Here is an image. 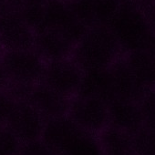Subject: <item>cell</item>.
<instances>
[{"label":"cell","mask_w":155,"mask_h":155,"mask_svg":"<svg viewBox=\"0 0 155 155\" xmlns=\"http://www.w3.org/2000/svg\"><path fill=\"white\" fill-rule=\"evenodd\" d=\"M46 119L67 115L70 99H68L42 83L28 89L25 98Z\"/></svg>","instance_id":"9"},{"label":"cell","mask_w":155,"mask_h":155,"mask_svg":"<svg viewBox=\"0 0 155 155\" xmlns=\"http://www.w3.org/2000/svg\"><path fill=\"white\" fill-rule=\"evenodd\" d=\"M121 51L126 53L145 50L151 35L147 21L136 8L120 4L107 25Z\"/></svg>","instance_id":"2"},{"label":"cell","mask_w":155,"mask_h":155,"mask_svg":"<svg viewBox=\"0 0 155 155\" xmlns=\"http://www.w3.org/2000/svg\"><path fill=\"white\" fill-rule=\"evenodd\" d=\"M110 88L114 98L138 102L148 91L137 81L124 58H120L109 68Z\"/></svg>","instance_id":"8"},{"label":"cell","mask_w":155,"mask_h":155,"mask_svg":"<svg viewBox=\"0 0 155 155\" xmlns=\"http://www.w3.org/2000/svg\"><path fill=\"white\" fill-rule=\"evenodd\" d=\"M109 125L130 135L143 128L142 116L138 102L113 98L108 102Z\"/></svg>","instance_id":"10"},{"label":"cell","mask_w":155,"mask_h":155,"mask_svg":"<svg viewBox=\"0 0 155 155\" xmlns=\"http://www.w3.org/2000/svg\"><path fill=\"white\" fill-rule=\"evenodd\" d=\"M54 1H58V2H61V3H65V4H71L75 1V0H54Z\"/></svg>","instance_id":"23"},{"label":"cell","mask_w":155,"mask_h":155,"mask_svg":"<svg viewBox=\"0 0 155 155\" xmlns=\"http://www.w3.org/2000/svg\"><path fill=\"white\" fill-rule=\"evenodd\" d=\"M47 61L35 49L4 50L0 67L11 85L31 88L41 83Z\"/></svg>","instance_id":"3"},{"label":"cell","mask_w":155,"mask_h":155,"mask_svg":"<svg viewBox=\"0 0 155 155\" xmlns=\"http://www.w3.org/2000/svg\"><path fill=\"white\" fill-rule=\"evenodd\" d=\"M135 155H155V130L141 128L131 135Z\"/></svg>","instance_id":"17"},{"label":"cell","mask_w":155,"mask_h":155,"mask_svg":"<svg viewBox=\"0 0 155 155\" xmlns=\"http://www.w3.org/2000/svg\"><path fill=\"white\" fill-rule=\"evenodd\" d=\"M3 51H4V49H3V48L1 46V43H0V56H1V54L3 53Z\"/></svg>","instance_id":"24"},{"label":"cell","mask_w":155,"mask_h":155,"mask_svg":"<svg viewBox=\"0 0 155 155\" xmlns=\"http://www.w3.org/2000/svg\"><path fill=\"white\" fill-rule=\"evenodd\" d=\"M58 155H103L98 136L80 129L57 151Z\"/></svg>","instance_id":"16"},{"label":"cell","mask_w":155,"mask_h":155,"mask_svg":"<svg viewBox=\"0 0 155 155\" xmlns=\"http://www.w3.org/2000/svg\"><path fill=\"white\" fill-rule=\"evenodd\" d=\"M46 119L26 100H18L7 126L22 144L40 140Z\"/></svg>","instance_id":"7"},{"label":"cell","mask_w":155,"mask_h":155,"mask_svg":"<svg viewBox=\"0 0 155 155\" xmlns=\"http://www.w3.org/2000/svg\"><path fill=\"white\" fill-rule=\"evenodd\" d=\"M78 95L98 97L107 102L113 99L109 68L83 71L82 81Z\"/></svg>","instance_id":"13"},{"label":"cell","mask_w":155,"mask_h":155,"mask_svg":"<svg viewBox=\"0 0 155 155\" xmlns=\"http://www.w3.org/2000/svg\"><path fill=\"white\" fill-rule=\"evenodd\" d=\"M121 49L107 26L93 25L76 41L71 58L83 70L108 69L120 58Z\"/></svg>","instance_id":"1"},{"label":"cell","mask_w":155,"mask_h":155,"mask_svg":"<svg viewBox=\"0 0 155 155\" xmlns=\"http://www.w3.org/2000/svg\"><path fill=\"white\" fill-rule=\"evenodd\" d=\"M21 147V141L7 125L0 126V155H19Z\"/></svg>","instance_id":"19"},{"label":"cell","mask_w":155,"mask_h":155,"mask_svg":"<svg viewBox=\"0 0 155 155\" xmlns=\"http://www.w3.org/2000/svg\"><path fill=\"white\" fill-rule=\"evenodd\" d=\"M124 59L142 87L155 89V59L146 50L127 53Z\"/></svg>","instance_id":"14"},{"label":"cell","mask_w":155,"mask_h":155,"mask_svg":"<svg viewBox=\"0 0 155 155\" xmlns=\"http://www.w3.org/2000/svg\"><path fill=\"white\" fill-rule=\"evenodd\" d=\"M36 32L21 12H0V43L4 50L35 48Z\"/></svg>","instance_id":"6"},{"label":"cell","mask_w":155,"mask_h":155,"mask_svg":"<svg viewBox=\"0 0 155 155\" xmlns=\"http://www.w3.org/2000/svg\"><path fill=\"white\" fill-rule=\"evenodd\" d=\"M98 139L103 155H135L131 135L108 126L99 135Z\"/></svg>","instance_id":"15"},{"label":"cell","mask_w":155,"mask_h":155,"mask_svg":"<svg viewBox=\"0 0 155 155\" xmlns=\"http://www.w3.org/2000/svg\"><path fill=\"white\" fill-rule=\"evenodd\" d=\"M83 70L70 57L47 61L41 83L71 99L79 94Z\"/></svg>","instance_id":"5"},{"label":"cell","mask_w":155,"mask_h":155,"mask_svg":"<svg viewBox=\"0 0 155 155\" xmlns=\"http://www.w3.org/2000/svg\"><path fill=\"white\" fill-rule=\"evenodd\" d=\"M18 100L7 90H0V126H5L16 106Z\"/></svg>","instance_id":"20"},{"label":"cell","mask_w":155,"mask_h":155,"mask_svg":"<svg viewBox=\"0 0 155 155\" xmlns=\"http://www.w3.org/2000/svg\"><path fill=\"white\" fill-rule=\"evenodd\" d=\"M67 115L80 129L96 136L109 126L108 102L98 97L71 98Z\"/></svg>","instance_id":"4"},{"label":"cell","mask_w":155,"mask_h":155,"mask_svg":"<svg viewBox=\"0 0 155 155\" xmlns=\"http://www.w3.org/2000/svg\"><path fill=\"white\" fill-rule=\"evenodd\" d=\"M143 127L155 130V89L148 90L138 101Z\"/></svg>","instance_id":"18"},{"label":"cell","mask_w":155,"mask_h":155,"mask_svg":"<svg viewBox=\"0 0 155 155\" xmlns=\"http://www.w3.org/2000/svg\"><path fill=\"white\" fill-rule=\"evenodd\" d=\"M19 155H58L41 140L22 144Z\"/></svg>","instance_id":"21"},{"label":"cell","mask_w":155,"mask_h":155,"mask_svg":"<svg viewBox=\"0 0 155 155\" xmlns=\"http://www.w3.org/2000/svg\"><path fill=\"white\" fill-rule=\"evenodd\" d=\"M145 50L155 59V33H151Z\"/></svg>","instance_id":"22"},{"label":"cell","mask_w":155,"mask_h":155,"mask_svg":"<svg viewBox=\"0 0 155 155\" xmlns=\"http://www.w3.org/2000/svg\"><path fill=\"white\" fill-rule=\"evenodd\" d=\"M74 43L63 33L53 28H45L36 33L35 49L46 61L71 57Z\"/></svg>","instance_id":"11"},{"label":"cell","mask_w":155,"mask_h":155,"mask_svg":"<svg viewBox=\"0 0 155 155\" xmlns=\"http://www.w3.org/2000/svg\"><path fill=\"white\" fill-rule=\"evenodd\" d=\"M79 130L80 128L68 115L48 119L46 120L40 140L57 153L63 144Z\"/></svg>","instance_id":"12"}]
</instances>
